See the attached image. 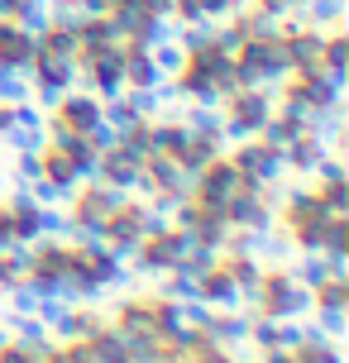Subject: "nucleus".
<instances>
[{"instance_id":"nucleus-24","label":"nucleus","mask_w":349,"mask_h":363,"mask_svg":"<svg viewBox=\"0 0 349 363\" xmlns=\"http://www.w3.org/2000/svg\"><path fill=\"white\" fill-rule=\"evenodd\" d=\"M87 268H92V277H96V287H101V291L125 287V282H129V263H125V258H115L111 249H101L96 258H87Z\"/></svg>"},{"instance_id":"nucleus-37","label":"nucleus","mask_w":349,"mask_h":363,"mask_svg":"<svg viewBox=\"0 0 349 363\" xmlns=\"http://www.w3.org/2000/svg\"><path fill=\"white\" fill-rule=\"evenodd\" d=\"M24 186H29V196H34L38 206H67V201L77 196V191H67V186H57V182H48L43 172H38L34 182H24Z\"/></svg>"},{"instance_id":"nucleus-55","label":"nucleus","mask_w":349,"mask_h":363,"mask_svg":"<svg viewBox=\"0 0 349 363\" xmlns=\"http://www.w3.org/2000/svg\"><path fill=\"white\" fill-rule=\"evenodd\" d=\"M62 311H67V306H62L57 296H38L34 315H38V320H43V325H53V320H57V315H62Z\"/></svg>"},{"instance_id":"nucleus-7","label":"nucleus","mask_w":349,"mask_h":363,"mask_svg":"<svg viewBox=\"0 0 349 363\" xmlns=\"http://www.w3.org/2000/svg\"><path fill=\"white\" fill-rule=\"evenodd\" d=\"M221 216L230 230H273V206H263L258 196H249V191H235V196L221 206Z\"/></svg>"},{"instance_id":"nucleus-17","label":"nucleus","mask_w":349,"mask_h":363,"mask_svg":"<svg viewBox=\"0 0 349 363\" xmlns=\"http://www.w3.org/2000/svg\"><path fill=\"white\" fill-rule=\"evenodd\" d=\"M5 325H10V335H15V340H19L24 349H29V354H38V359H43V354H48V349L57 345V340H53V330L43 325L38 315H19V311H10V315H5Z\"/></svg>"},{"instance_id":"nucleus-46","label":"nucleus","mask_w":349,"mask_h":363,"mask_svg":"<svg viewBox=\"0 0 349 363\" xmlns=\"http://www.w3.org/2000/svg\"><path fill=\"white\" fill-rule=\"evenodd\" d=\"M5 296H10V306H15L19 315H34V306H38V291L29 287L24 277H19V282H15V287H10V291H5Z\"/></svg>"},{"instance_id":"nucleus-45","label":"nucleus","mask_w":349,"mask_h":363,"mask_svg":"<svg viewBox=\"0 0 349 363\" xmlns=\"http://www.w3.org/2000/svg\"><path fill=\"white\" fill-rule=\"evenodd\" d=\"M244 5H249V0H196L201 19H216V24H221V19H230L235 10H244Z\"/></svg>"},{"instance_id":"nucleus-31","label":"nucleus","mask_w":349,"mask_h":363,"mask_svg":"<svg viewBox=\"0 0 349 363\" xmlns=\"http://www.w3.org/2000/svg\"><path fill=\"white\" fill-rule=\"evenodd\" d=\"M311 301H316L311 311H321V306L349 311V277H326V282H321V287L311 291Z\"/></svg>"},{"instance_id":"nucleus-59","label":"nucleus","mask_w":349,"mask_h":363,"mask_svg":"<svg viewBox=\"0 0 349 363\" xmlns=\"http://www.w3.org/2000/svg\"><path fill=\"white\" fill-rule=\"evenodd\" d=\"M5 129H15V106L0 101V134H5Z\"/></svg>"},{"instance_id":"nucleus-38","label":"nucleus","mask_w":349,"mask_h":363,"mask_svg":"<svg viewBox=\"0 0 349 363\" xmlns=\"http://www.w3.org/2000/svg\"><path fill=\"white\" fill-rule=\"evenodd\" d=\"M316 196H321V206H326L331 216H349V177L345 182H321Z\"/></svg>"},{"instance_id":"nucleus-8","label":"nucleus","mask_w":349,"mask_h":363,"mask_svg":"<svg viewBox=\"0 0 349 363\" xmlns=\"http://www.w3.org/2000/svg\"><path fill=\"white\" fill-rule=\"evenodd\" d=\"M48 115H57L67 129H77V134H87V129L101 120V96L96 91H62V101H57V110H48Z\"/></svg>"},{"instance_id":"nucleus-18","label":"nucleus","mask_w":349,"mask_h":363,"mask_svg":"<svg viewBox=\"0 0 349 363\" xmlns=\"http://www.w3.org/2000/svg\"><path fill=\"white\" fill-rule=\"evenodd\" d=\"M77 249L67 239H34V268L29 272H48V277H67Z\"/></svg>"},{"instance_id":"nucleus-2","label":"nucleus","mask_w":349,"mask_h":363,"mask_svg":"<svg viewBox=\"0 0 349 363\" xmlns=\"http://www.w3.org/2000/svg\"><path fill=\"white\" fill-rule=\"evenodd\" d=\"M230 163H235L239 172H249V177H258V182H282V177H287V163H282V148L258 144L254 134H249V139H239V144H230Z\"/></svg>"},{"instance_id":"nucleus-43","label":"nucleus","mask_w":349,"mask_h":363,"mask_svg":"<svg viewBox=\"0 0 349 363\" xmlns=\"http://www.w3.org/2000/svg\"><path fill=\"white\" fill-rule=\"evenodd\" d=\"M125 363H163V345H158V335L129 340V359Z\"/></svg>"},{"instance_id":"nucleus-14","label":"nucleus","mask_w":349,"mask_h":363,"mask_svg":"<svg viewBox=\"0 0 349 363\" xmlns=\"http://www.w3.org/2000/svg\"><path fill=\"white\" fill-rule=\"evenodd\" d=\"M196 296H201L211 311H239V306H244V301H239V287L230 282V272H225L221 263L196 277Z\"/></svg>"},{"instance_id":"nucleus-36","label":"nucleus","mask_w":349,"mask_h":363,"mask_svg":"<svg viewBox=\"0 0 349 363\" xmlns=\"http://www.w3.org/2000/svg\"><path fill=\"white\" fill-rule=\"evenodd\" d=\"M306 19H311L316 29H340L345 24V0H311Z\"/></svg>"},{"instance_id":"nucleus-23","label":"nucleus","mask_w":349,"mask_h":363,"mask_svg":"<svg viewBox=\"0 0 349 363\" xmlns=\"http://www.w3.org/2000/svg\"><path fill=\"white\" fill-rule=\"evenodd\" d=\"M87 349H92V359H96V363H125V359H129V340L111 325V320L96 330L92 340H87Z\"/></svg>"},{"instance_id":"nucleus-50","label":"nucleus","mask_w":349,"mask_h":363,"mask_svg":"<svg viewBox=\"0 0 349 363\" xmlns=\"http://www.w3.org/2000/svg\"><path fill=\"white\" fill-rule=\"evenodd\" d=\"M57 359L62 363H96L92 349H87V340H72V345H57Z\"/></svg>"},{"instance_id":"nucleus-5","label":"nucleus","mask_w":349,"mask_h":363,"mask_svg":"<svg viewBox=\"0 0 349 363\" xmlns=\"http://www.w3.org/2000/svg\"><path fill=\"white\" fill-rule=\"evenodd\" d=\"M221 110L230 115V120H239L249 134H258V125L273 115V91H263V86H235L221 101Z\"/></svg>"},{"instance_id":"nucleus-16","label":"nucleus","mask_w":349,"mask_h":363,"mask_svg":"<svg viewBox=\"0 0 349 363\" xmlns=\"http://www.w3.org/2000/svg\"><path fill=\"white\" fill-rule=\"evenodd\" d=\"M326 139H316L311 129H306V134H297L292 144L282 148V163H287V172H297V177H311L316 172V163H321V158H326Z\"/></svg>"},{"instance_id":"nucleus-11","label":"nucleus","mask_w":349,"mask_h":363,"mask_svg":"<svg viewBox=\"0 0 349 363\" xmlns=\"http://www.w3.org/2000/svg\"><path fill=\"white\" fill-rule=\"evenodd\" d=\"M321 220H331V211L321 206L316 186H292V191H282V225H287V230H292V225H321Z\"/></svg>"},{"instance_id":"nucleus-9","label":"nucleus","mask_w":349,"mask_h":363,"mask_svg":"<svg viewBox=\"0 0 349 363\" xmlns=\"http://www.w3.org/2000/svg\"><path fill=\"white\" fill-rule=\"evenodd\" d=\"M221 268L230 272V282L239 287V301L254 311L258 306V282H263V258L258 254H221Z\"/></svg>"},{"instance_id":"nucleus-53","label":"nucleus","mask_w":349,"mask_h":363,"mask_svg":"<svg viewBox=\"0 0 349 363\" xmlns=\"http://www.w3.org/2000/svg\"><path fill=\"white\" fill-rule=\"evenodd\" d=\"M38 172H43L38 153H19V158H15V177H19V182H34Z\"/></svg>"},{"instance_id":"nucleus-19","label":"nucleus","mask_w":349,"mask_h":363,"mask_svg":"<svg viewBox=\"0 0 349 363\" xmlns=\"http://www.w3.org/2000/svg\"><path fill=\"white\" fill-rule=\"evenodd\" d=\"M72 201H77V206H87V211H96V216H115V211L129 201V191H120V186H111V182L96 177V182H82Z\"/></svg>"},{"instance_id":"nucleus-52","label":"nucleus","mask_w":349,"mask_h":363,"mask_svg":"<svg viewBox=\"0 0 349 363\" xmlns=\"http://www.w3.org/2000/svg\"><path fill=\"white\" fill-rule=\"evenodd\" d=\"M277 345L282 349H301V320H277Z\"/></svg>"},{"instance_id":"nucleus-41","label":"nucleus","mask_w":349,"mask_h":363,"mask_svg":"<svg viewBox=\"0 0 349 363\" xmlns=\"http://www.w3.org/2000/svg\"><path fill=\"white\" fill-rule=\"evenodd\" d=\"M292 359L297 363H345V349H340V340H331V345H301V349H292Z\"/></svg>"},{"instance_id":"nucleus-26","label":"nucleus","mask_w":349,"mask_h":363,"mask_svg":"<svg viewBox=\"0 0 349 363\" xmlns=\"http://www.w3.org/2000/svg\"><path fill=\"white\" fill-rule=\"evenodd\" d=\"M38 163H43V177L48 182H57V186H67V191H77L82 182H77V167H72V158L62 153V148H43L38 153Z\"/></svg>"},{"instance_id":"nucleus-48","label":"nucleus","mask_w":349,"mask_h":363,"mask_svg":"<svg viewBox=\"0 0 349 363\" xmlns=\"http://www.w3.org/2000/svg\"><path fill=\"white\" fill-rule=\"evenodd\" d=\"M115 139H120V134H115V129H111V125H106V120H96V125H92V129H87V144H92V148H96V153H106V148H111V144H115Z\"/></svg>"},{"instance_id":"nucleus-57","label":"nucleus","mask_w":349,"mask_h":363,"mask_svg":"<svg viewBox=\"0 0 349 363\" xmlns=\"http://www.w3.org/2000/svg\"><path fill=\"white\" fill-rule=\"evenodd\" d=\"M10 244H15V225H10V211L0 206V254H5Z\"/></svg>"},{"instance_id":"nucleus-63","label":"nucleus","mask_w":349,"mask_h":363,"mask_svg":"<svg viewBox=\"0 0 349 363\" xmlns=\"http://www.w3.org/2000/svg\"><path fill=\"white\" fill-rule=\"evenodd\" d=\"M0 167H5V153H0Z\"/></svg>"},{"instance_id":"nucleus-4","label":"nucleus","mask_w":349,"mask_h":363,"mask_svg":"<svg viewBox=\"0 0 349 363\" xmlns=\"http://www.w3.org/2000/svg\"><path fill=\"white\" fill-rule=\"evenodd\" d=\"M144 158H148L144 148H134L129 139H115V144L101 153V182H111V186H120V191H134Z\"/></svg>"},{"instance_id":"nucleus-15","label":"nucleus","mask_w":349,"mask_h":363,"mask_svg":"<svg viewBox=\"0 0 349 363\" xmlns=\"http://www.w3.org/2000/svg\"><path fill=\"white\" fill-rule=\"evenodd\" d=\"M29 86H57V91L77 86V57L38 53V57H34V67H29Z\"/></svg>"},{"instance_id":"nucleus-42","label":"nucleus","mask_w":349,"mask_h":363,"mask_svg":"<svg viewBox=\"0 0 349 363\" xmlns=\"http://www.w3.org/2000/svg\"><path fill=\"white\" fill-rule=\"evenodd\" d=\"M148 53H153V62H158V72H163V77H177V72H182V62H187V53L172 43V38L158 43V48H148Z\"/></svg>"},{"instance_id":"nucleus-33","label":"nucleus","mask_w":349,"mask_h":363,"mask_svg":"<svg viewBox=\"0 0 349 363\" xmlns=\"http://www.w3.org/2000/svg\"><path fill=\"white\" fill-rule=\"evenodd\" d=\"M38 239H72V220L57 206H38Z\"/></svg>"},{"instance_id":"nucleus-34","label":"nucleus","mask_w":349,"mask_h":363,"mask_svg":"<svg viewBox=\"0 0 349 363\" xmlns=\"http://www.w3.org/2000/svg\"><path fill=\"white\" fill-rule=\"evenodd\" d=\"M0 139H5V148H15V153H43V148H48V129H5V134H0Z\"/></svg>"},{"instance_id":"nucleus-56","label":"nucleus","mask_w":349,"mask_h":363,"mask_svg":"<svg viewBox=\"0 0 349 363\" xmlns=\"http://www.w3.org/2000/svg\"><path fill=\"white\" fill-rule=\"evenodd\" d=\"M0 363H38V354H29L19 340H10V345L0 349Z\"/></svg>"},{"instance_id":"nucleus-54","label":"nucleus","mask_w":349,"mask_h":363,"mask_svg":"<svg viewBox=\"0 0 349 363\" xmlns=\"http://www.w3.org/2000/svg\"><path fill=\"white\" fill-rule=\"evenodd\" d=\"M187 363H239V359H235V349H225V345H211L206 354H192Z\"/></svg>"},{"instance_id":"nucleus-62","label":"nucleus","mask_w":349,"mask_h":363,"mask_svg":"<svg viewBox=\"0 0 349 363\" xmlns=\"http://www.w3.org/2000/svg\"><path fill=\"white\" fill-rule=\"evenodd\" d=\"M24 5H34V0H15V15H19V10H24Z\"/></svg>"},{"instance_id":"nucleus-10","label":"nucleus","mask_w":349,"mask_h":363,"mask_svg":"<svg viewBox=\"0 0 349 363\" xmlns=\"http://www.w3.org/2000/svg\"><path fill=\"white\" fill-rule=\"evenodd\" d=\"M187 67H196V72H206L216 86H221V96H230L235 91V57L221 53L216 43H201V48H192L187 53Z\"/></svg>"},{"instance_id":"nucleus-21","label":"nucleus","mask_w":349,"mask_h":363,"mask_svg":"<svg viewBox=\"0 0 349 363\" xmlns=\"http://www.w3.org/2000/svg\"><path fill=\"white\" fill-rule=\"evenodd\" d=\"M172 82H177V96H182V101H196V106H221V101H225L221 86H216V82H211L206 72L187 67V62H182V72L172 77Z\"/></svg>"},{"instance_id":"nucleus-30","label":"nucleus","mask_w":349,"mask_h":363,"mask_svg":"<svg viewBox=\"0 0 349 363\" xmlns=\"http://www.w3.org/2000/svg\"><path fill=\"white\" fill-rule=\"evenodd\" d=\"M287 272H292L301 287H311V291L321 287L326 277H331V268H326V254H297V263H292Z\"/></svg>"},{"instance_id":"nucleus-60","label":"nucleus","mask_w":349,"mask_h":363,"mask_svg":"<svg viewBox=\"0 0 349 363\" xmlns=\"http://www.w3.org/2000/svg\"><path fill=\"white\" fill-rule=\"evenodd\" d=\"M163 363H187L182 354H172V349H163Z\"/></svg>"},{"instance_id":"nucleus-25","label":"nucleus","mask_w":349,"mask_h":363,"mask_svg":"<svg viewBox=\"0 0 349 363\" xmlns=\"http://www.w3.org/2000/svg\"><path fill=\"white\" fill-rule=\"evenodd\" d=\"M182 125L192 129V139H221V106H196V101H187Z\"/></svg>"},{"instance_id":"nucleus-49","label":"nucleus","mask_w":349,"mask_h":363,"mask_svg":"<svg viewBox=\"0 0 349 363\" xmlns=\"http://www.w3.org/2000/svg\"><path fill=\"white\" fill-rule=\"evenodd\" d=\"M15 125L19 129H43V110H38L34 101H19L15 106Z\"/></svg>"},{"instance_id":"nucleus-20","label":"nucleus","mask_w":349,"mask_h":363,"mask_svg":"<svg viewBox=\"0 0 349 363\" xmlns=\"http://www.w3.org/2000/svg\"><path fill=\"white\" fill-rule=\"evenodd\" d=\"M249 315L254 311H211V335H216V345H225V349H239V345H249Z\"/></svg>"},{"instance_id":"nucleus-39","label":"nucleus","mask_w":349,"mask_h":363,"mask_svg":"<svg viewBox=\"0 0 349 363\" xmlns=\"http://www.w3.org/2000/svg\"><path fill=\"white\" fill-rule=\"evenodd\" d=\"M321 254H349V216H331V220H326Z\"/></svg>"},{"instance_id":"nucleus-1","label":"nucleus","mask_w":349,"mask_h":363,"mask_svg":"<svg viewBox=\"0 0 349 363\" xmlns=\"http://www.w3.org/2000/svg\"><path fill=\"white\" fill-rule=\"evenodd\" d=\"M311 287H301L282 263H263V282H258V315H273V320H301L311 315Z\"/></svg>"},{"instance_id":"nucleus-61","label":"nucleus","mask_w":349,"mask_h":363,"mask_svg":"<svg viewBox=\"0 0 349 363\" xmlns=\"http://www.w3.org/2000/svg\"><path fill=\"white\" fill-rule=\"evenodd\" d=\"M10 340H15V335H10V325H0V349L10 345Z\"/></svg>"},{"instance_id":"nucleus-58","label":"nucleus","mask_w":349,"mask_h":363,"mask_svg":"<svg viewBox=\"0 0 349 363\" xmlns=\"http://www.w3.org/2000/svg\"><path fill=\"white\" fill-rule=\"evenodd\" d=\"M326 268L331 277H349V254H326Z\"/></svg>"},{"instance_id":"nucleus-28","label":"nucleus","mask_w":349,"mask_h":363,"mask_svg":"<svg viewBox=\"0 0 349 363\" xmlns=\"http://www.w3.org/2000/svg\"><path fill=\"white\" fill-rule=\"evenodd\" d=\"M321 62H326V72H349V38H345V24H340V29H326Z\"/></svg>"},{"instance_id":"nucleus-40","label":"nucleus","mask_w":349,"mask_h":363,"mask_svg":"<svg viewBox=\"0 0 349 363\" xmlns=\"http://www.w3.org/2000/svg\"><path fill=\"white\" fill-rule=\"evenodd\" d=\"M287 239H292L297 254H321V239H326V220H321V225H292V230H287Z\"/></svg>"},{"instance_id":"nucleus-12","label":"nucleus","mask_w":349,"mask_h":363,"mask_svg":"<svg viewBox=\"0 0 349 363\" xmlns=\"http://www.w3.org/2000/svg\"><path fill=\"white\" fill-rule=\"evenodd\" d=\"M101 325H106V315H101V311H92V306H67L48 330H53L57 345H72V340H92Z\"/></svg>"},{"instance_id":"nucleus-3","label":"nucleus","mask_w":349,"mask_h":363,"mask_svg":"<svg viewBox=\"0 0 349 363\" xmlns=\"http://www.w3.org/2000/svg\"><path fill=\"white\" fill-rule=\"evenodd\" d=\"M235 191H239V167L230 163V153L211 158V167L192 177V196L201 201V206H211V211H221V206L235 196Z\"/></svg>"},{"instance_id":"nucleus-47","label":"nucleus","mask_w":349,"mask_h":363,"mask_svg":"<svg viewBox=\"0 0 349 363\" xmlns=\"http://www.w3.org/2000/svg\"><path fill=\"white\" fill-rule=\"evenodd\" d=\"M311 177H316V186H321V182H345V158L326 148V158L316 163V172H311Z\"/></svg>"},{"instance_id":"nucleus-27","label":"nucleus","mask_w":349,"mask_h":363,"mask_svg":"<svg viewBox=\"0 0 349 363\" xmlns=\"http://www.w3.org/2000/svg\"><path fill=\"white\" fill-rule=\"evenodd\" d=\"M38 53L77 57V29H67V24H48V29L38 34Z\"/></svg>"},{"instance_id":"nucleus-29","label":"nucleus","mask_w":349,"mask_h":363,"mask_svg":"<svg viewBox=\"0 0 349 363\" xmlns=\"http://www.w3.org/2000/svg\"><path fill=\"white\" fill-rule=\"evenodd\" d=\"M177 34V24H172V19L167 15H144L139 19V29H134V43H144V48H158V43H167V38Z\"/></svg>"},{"instance_id":"nucleus-13","label":"nucleus","mask_w":349,"mask_h":363,"mask_svg":"<svg viewBox=\"0 0 349 363\" xmlns=\"http://www.w3.org/2000/svg\"><path fill=\"white\" fill-rule=\"evenodd\" d=\"M115 330H120L125 340L158 335V325H153V296H125L120 311H115Z\"/></svg>"},{"instance_id":"nucleus-22","label":"nucleus","mask_w":349,"mask_h":363,"mask_svg":"<svg viewBox=\"0 0 349 363\" xmlns=\"http://www.w3.org/2000/svg\"><path fill=\"white\" fill-rule=\"evenodd\" d=\"M221 153H225V139H192V144L172 158V163L182 167V177L192 182L196 172H206V167H211V158H221Z\"/></svg>"},{"instance_id":"nucleus-6","label":"nucleus","mask_w":349,"mask_h":363,"mask_svg":"<svg viewBox=\"0 0 349 363\" xmlns=\"http://www.w3.org/2000/svg\"><path fill=\"white\" fill-rule=\"evenodd\" d=\"M34 57H38V34H29L19 19H0V62H10L15 72L29 77Z\"/></svg>"},{"instance_id":"nucleus-44","label":"nucleus","mask_w":349,"mask_h":363,"mask_svg":"<svg viewBox=\"0 0 349 363\" xmlns=\"http://www.w3.org/2000/svg\"><path fill=\"white\" fill-rule=\"evenodd\" d=\"M311 315H316V325L326 330L331 340H340V335H345V325H349V311H335V306H321V311H311Z\"/></svg>"},{"instance_id":"nucleus-35","label":"nucleus","mask_w":349,"mask_h":363,"mask_svg":"<svg viewBox=\"0 0 349 363\" xmlns=\"http://www.w3.org/2000/svg\"><path fill=\"white\" fill-rule=\"evenodd\" d=\"M125 101H129V110H134L139 120H158V115H163V101H158L153 86H125Z\"/></svg>"},{"instance_id":"nucleus-32","label":"nucleus","mask_w":349,"mask_h":363,"mask_svg":"<svg viewBox=\"0 0 349 363\" xmlns=\"http://www.w3.org/2000/svg\"><path fill=\"white\" fill-rule=\"evenodd\" d=\"M297 134H301V129L297 125H287V120H282V115H268V120H263V125H258V144H268V148H287L297 139Z\"/></svg>"},{"instance_id":"nucleus-51","label":"nucleus","mask_w":349,"mask_h":363,"mask_svg":"<svg viewBox=\"0 0 349 363\" xmlns=\"http://www.w3.org/2000/svg\"><path fill=\"white\" fill-rule=\"evenodd\" d=\"M24 282H29L38 296H57V287H62V277H48V272H24Z\"/></svg>"}]
</instances>
